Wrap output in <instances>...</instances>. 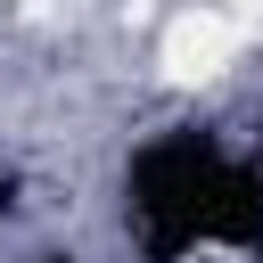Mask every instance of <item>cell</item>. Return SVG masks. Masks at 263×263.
I'll return each mask as SVG.
<instances>
[{"label": "cell", "mask_w": 263, "mask_h": 263, "mask_svg": "<svg viewBox=\"0 0 263 263\" xmlns=\"http://www.w3.org/2000/svg\"><path fill=\"white\" fill-rule=\"evenodd\" d=\"M238 41H247V16L189 8V16H173V25H164V41H156V66H164V82H214V74L238 58Z\"/></svg>", "instance_id": "cell-1"}]
</instances>
